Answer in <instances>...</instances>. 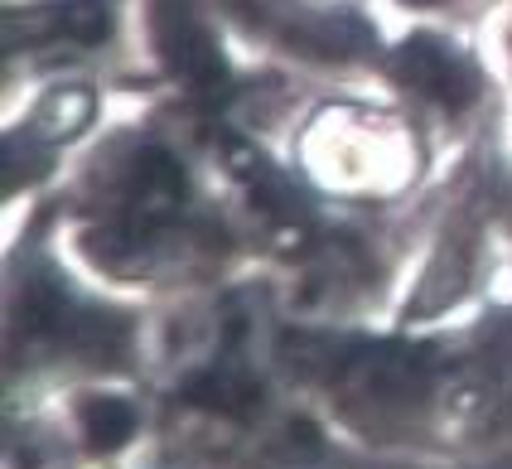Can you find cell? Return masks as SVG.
<instances>
[{"mask_svg": "<svg viewBox=\"0 0 512 469\" xmlns=\"http://www.w3.org/2000/svg\"><path fill=\"white\" fill-rule=\"evenodd\" d=\"M87 121H92V92L87 88H54L29 117V136L39 146H58L68 136H78Z\"/></svg>", "mask_w": 512, "mask_h": 469, "instance_id": "2", "label": "cell"}, {"mask_svg": "<svg viewBox=\"0 0 512 469\" xmlns=\"http://www.w3.org/2000/svg\"><path fill=\"white\" fill-rule=\"evenodd\" d=\"M300 150L314 184L334 194L401 189L416 170V146L372 112H324L319 121H310Z\"/></svg>", "mask_w": 512, "mask_h": 469, "instance_id": "1", "label": "cell"}, {"mask_svg": "<svg viewBox=\"0 0 512 469\" xmlns=\"http://www.w3.org/2000/svg\"><path fill=\"white\" fill-rule=\"evenodd\" d=\"M406 73H411V83L435 97L440 107H455L469 97V73L459 68L455 54H445V49H416V54H406Z\"/></svg>", "mask_w": 512, "mask_h": 469, "instance_id": "3", "label": "cell"}, {"mask_svg": "<svg viewBox=\"0 0 512 469\" xmlns=\"http://www.w3.org/2000/svg\"><path fill=\"white\" fill-rule=\"evenodd\" d=\"M83 431L87 440L97 445V450H112V445H121V440L131 436V407H121V402H112V397H102V402H92V407L83 411Z\"/></svg>", "mask_w": 512, "mask_h": 469, "instance_id": "4", "label": "cell"}]
</instances>
